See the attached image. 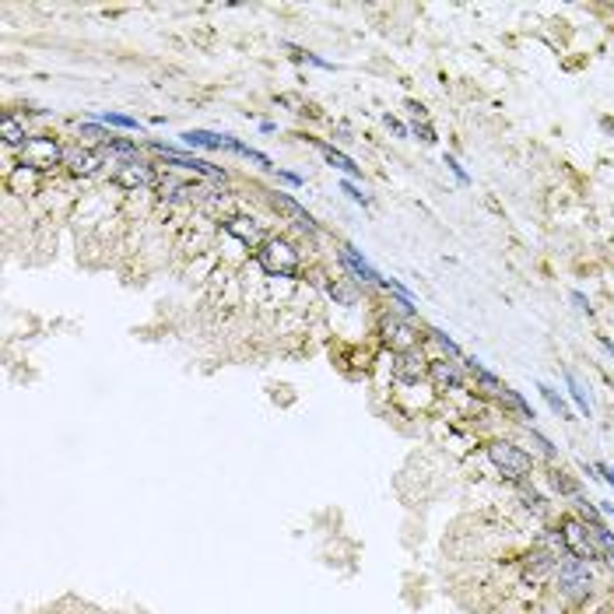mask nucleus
<instances>
[{
    "label": "nucleus",
    "mask_w": 614,
    "mask_h": 614,
    "mask_svg": "<svg viewBox=\"0 0 614 614\" xmlns=\"http://www.w3.org/2000/svg\"><path fill=\"white\" fill-rule=\"evenodd\" d=\"M21 165L25 168H36V172H46L53 165H64V148L53 137H29L21 144Z\"/></svg>",
    "instance_id": "39448f33"
},
{
    "label": "nucleus",
    "mask_w": 614,
    "mask_h": 614,
    "mask_svg": "<svg viewBox=\"0 0 614 614\" xmlns=\"http://www.w3.org/2000/svg\"><path fill=\"white\" fill-rule=\"evenodd\" d=\"M256 263L271 278H295L298 267H302V256H298V249L288 243V239H267V243L256 249Z\"/></svg>",
    "instance_id": "7ed1b4c3"
},
{
    "label": "nucleus",
    "mask_w": 614,
    "mask_h": 614,
    "mask_svg": "<svg viewBox=\"0 0 614 614\" xmlns=\"http://www.w3.org/2000/svg\"><path fill=\"white\" fill-rule=\"evenodd\" d=\"M551 586L558 597L573 600V604H583L590 593H593V573H590V562H579L573 555H562L558 558V569L551 575Z\"/></svg>",
    "instance_id": "f03ea898"
},
{
    "label": "nucleus",
    "mask_w": 614,
    "mask_h": 614,
    "mask_svg": "<svg viewBox=\"0 0 614 614\" xmlns=\"http://www.w3.org/2000/svg\"><path fill=\"white\" fill-rule=\"evenodd\" d=\"M95 123H106V126H120V130H137L141 123L134 120V116H123V113H99L95 116Z\"/></svg>",
    "instance_id": "c85d7f7f"
},
{
    "label": "nucleus",
    "mask_w": 614,
    "mask_h": 614,
    "mask_svg": "<svg viewBox=\"0 0 614 614\" xmlns=\"http://www.w3.org/2000/svg\"><path fill=\"white\" fill-rule=\"evenodd\" d=\"M341 190H344V193H348V197H351L355 204H362V207H368V204H372V201H368L366 193H362V190H358V186L351 183V179H344V183H341Z\"/></svg>",
    "instance_id": "2f4dec72"
},
{
    "label": "nucleus",
    "mask_w": 614,
    "mask_h": 614,
    "mask_svg": "<svg viewBox=\"0 0 614 614\" xmlns=\"http://www.w3.org/2000/svg\"><path fill=\"white\" fill-rule=\"evenodd\" d=\"M341 263L351 271V278H355V281H362V285H368V288H383V281H386V278L368 263L355 246H341Z\"/></svg>",
    "instance_id": "9b49d317"
},
{
    "label": "nucleus",
    "mask_w": 614,
    "mask_h": 614,
    "mask_svg": "<svg viewBox=\"0 0 614 614\" xmlns=\"http://www.w3.org/2000/svg\"><path fill=\"white\" fill-rule=\"evenodd\" d=\"M575 513H579V520H583V523H590V527H600V523H604L600 509H597V505H590L583 495H575Z\"/></svg>",
    "instance_id": "cd10ccee"
},
{
    "label": "nucleus",
    "mask_w": 614,
    "mask_h": 614,
    "mask_svg": "<svg viewBox=\"0 0 614 614\" xmlns=\"http://www.w3.org/2000/svg\"><path fill=\"white\" fill-rule=\"evenodd\" d=\"M281 179H285L288 186H302V176H295V172H278Z\"/></svg>",
    "instance_id": "4c0bfd02"
},
{
    "label": "nucleus",
    "mask_w": 614,
    "mask_h": 614,
    "mask_svg": "<svg viewBox=\"0 0 614 614\" xmlns=\"http://www.w3.org/2000/svg\"><path fill=\"white\" fill-rule=\"evenodd\" d=\"M411 134H418L425 144H436V130H432L428 123H414V126H411Z\"/></svg>",
    "instance_id": "72a5a7b5"
},
{
    "label": "nucleus",
    "mask_w": 614,
    "mask_h": 614,
    "mask_svg": "<svg viewBox=\"0 0 614 614\" xmlns=\"http://www.w3.org/2000/svg\"><path fill=\"white\" fill-rule=\"evenodd\" d=\"M463 368L474 376L478 390H485V393H495V397H498V390L505 386V383H502V379H498V376H495V372H491V368L485 366L478 355H467V358H463Z\"/></svg>",
    "instance_id": "2eb2a0df"
},
{
    "label": "nucleus",
    "mask_w": 614,
    "mask_h": 614,
    "mask_svg": "<svg viewBox=\"0 0 614 614\" xmlns=\"http://www.w3.org/2000/svg\"><path fill=\"white\" fill-rule=\"evenodd\" d=\"M537 390H540V397H544V404L551 408V414L555 418H565V421H573V411H569V404H565V397L555 390V386H548V383H537Z\"/></svg>",
    "instance_id": "4be33fe9"
},
{
    "label": "nucleus",
    "mask_w": 614,
    "mask_h": 614,
    "mask_svg": "<svg viewBox=\"0 0 614 614\" xmlns=\"http://www.w3.org/2000/svg\"><path fill=\"white\" fill-rule=\"evenodd\" d=\"M113 183L123 190H151V186H158V176H155L151 162L134 158V162H120L113 168Z\"/></svg>",
    "instance_id": "0eeeda50"
},
{
    "label": "nucleus",
    "mask_w": 614,
    "mask_h": 614,
    "mask_svg": "<svg viewBox=\"0 0 614 614\" xmlns=\"http://www.w3.org/2000/svg\"><path fill=\"white\" fill-rule=\"evenodd\" d=\"M428 337H432V341H436V344L443 348V355H446V358H463V351H460V344L453 341V337H450V333H446V330L432 327V330H428Z\"/></svg>",
    "instance_id": "a878e982"
},
{
    "label": "nucleus",
    "mask_w": 614,
    "mask_h": 614,
    "mask_svg": "<svg viewBox=\"0 0 614 614\" xmlns=\"http://www.w3.org/2000/svg\"><path fill=\"white\" fill-rule=\"evenodd\" d=\"M555 569H558V555H551L548 548H533L523 558V583L527 586H551Z\"/></svg>",
    "instance_id": "1a4fd4ad"
},
{
    "label": "nucleus",
    "mask_w": 614,
    "mask_h": 614,
    "mask_svg": "<svg viewBox=\"0 0 614 614\" xmlns=\"http://www.w3.org/2000/svg\"><path fill=\"white\" fill-rule=\"evenodd\" d=\"M485 453H488L491 467L505 481H513V485H523L533 474V456L523 446H516L513 439H491L488 446H485Z\"/></svg>",
    "instance_id": "f257e3e1"
},
{
    "label": "nucleus",
    "mask_w": 614,
    "mask_h": 614,
    "mask_svg": "<svg viewBox=\"0 0 614 614\" xmlns=\"http://www.w3.org/2000/svg\"><path fill=\"white\" fill-rule=\"evenodd\" d=\"M158 193H162L165 204H183V201H190V197L197 193V186H193V183H183V179L165 176L162 183H158Z\"/></svg>",
    "instance_id": "dca6fc26"
},
{
    "label": "nucleus",
    "mask_w": 614,
    "mask_h": 614,
    "mask_svg": "<svg viewBox=\"0 0 614 614\" xmlns=\"http://www.w3.org/2000/svg\"><path fill=\"white\" fill-rule=\"evenodd\" d=\"M313 144H316V151H320V155H323V158H327L333 168H341V172H348V176H358V172H362L358 165L351 162L344 151H337L333 144H327V141H313Z\"/></svg>",
    "instance_id": "6ab92c4d"
},
{
    "label": "nucleus",
    "mask_w": 614,
    "mask_h": 614,
    "mask_svg": "<svg viewBox=\"0 0 614 614\" xmlns=\"http://www.w3.org/2000/svg\"><path fill=\"white\" fill-rule=\"evenodd\" d=\"M558 530H562L565 555H573L579 562H597V558H600V548H597V540H593V527L583 523L579 516H562V520H558Z\"/></svg>",
    "instance_id": "20e7f679"
},
{
    "label": "nucleus",
    "mask_w": 614,
    "mask_h": 614,
    "mask_svg": "<svg viewBox=\"0 0 614 614\" xmlns=\"http://www.w3.org/2000/svg\"><path fill=\"white\" fill-rule=\"evenodd\" d=\"M225 232L228 236H236L243 246H249V249H260V246L267 243L263 239V232H260V225L253 221V218H243V214H236V218H228L225 221Z\"/></svg>",
    "instance_id": "ddd939ff"
},
{
    "label": "nucleus",
    "mask_w": 614,
    "mask_h": 614,
    "mask_svg": "<svg viewBox=\"0 0 614 614\" xmlns=\"http://www.w3.org/2000/svg\"><path fill=\"white\" fill-rule=\"evenodd\" d=\"M428 362H432V358H428L421 348H411L404 355H397V362H393V379L404 383V386H418V383L428 379Z\"/></svg>",
    "instance_id": "9d476101"
},
{
    "label": "nucleus",
    "mask_w": 614,
    "mask_h": 614,
    "mask_svg": "<svg viewBox=\"0 0 614 614\" xmlns=\"http://www.w3.org/2000/svg\"><path fill=\"white\" fill-rule=\"evenodd\" d=\"M0 137H4V144H7V148H21V144L29 141V134H25L21 120H18V116H11V113L0 120Z\"/></svg>",
    "instance_id": "aec40b11"
},
{
    "label": "nucleus",
    "mask_w": 614,
    "mask_h": 614,
    "mask_svg": "<svg viewBox=\"0 0 614 614\" xmlns=\"http://www.w3.org/2000/svg\"><path fill=\"white\" fill-rule=\"evenodd\" d=\"M573 302H575V309H579V313L593 316V309H590V302H586V295H583V291H573Z\"/></svg>",
    "instance_id": "f704fd0d"
},
{
    "label": "nucleus",
    "mask_w": 614,
    "mask_h": 614,
    "mask_svg": "<svg viewBox=\"0 0 614 614\" xmlns=\"http://www.w3.org/2000/svg\"><path fill=\"white\" fill-rule=\"evenodd\" d=\"M593 540H597V548H600V558H604L608 565H614V533L600 523V527H593Z\"/></svg>",
    "instance_id": "393cba45"
},
{
    "label": "nucleus",
    "mask_w": 614,
    "mask_h": 614,
    "mask_svg": "<svg viewBox=\"0 0 614 614\" xmlns=\"http://www.w3.org/2000/svg\"><path fill=\"white\" fill-rule=\"evenodd\" d=\"M548 481H551V488L558 491V495H565V498H575V495H579V485H575L565 470H558V467L548 474Z\"/></svg>",
    "instance_id": "b1692460"
},
{
    "label": "nucleus",
    "mask_w": 614,
    "mask_h": 614,
    "mask_svg": "<svg viewBox=\"0 0 614 614\" xmlns=\"http://www.w3.org/2000/svg\"><path fill=\"white\" fill-rule=\"evenodd\" d=\"M530 439H533V446H540V453H544L548 460H555V456H558V450H555V443H551L548 436H540L537 428H530Z\"/></svg>",
    "instance_id": "7c9ffc66"
},
{
    "label": "nucleus",
    "mask_w": 614,
    "mask_h": 614,
    "mask_svg": "<svg viewBox=\"0 0 614 614\" xmlns=\"http://www.w3.org/2000/svg\"><path fill=\"white\" fill-rule=\"evenodd\" d=\"M183 144L204 148V151H221L225 148V137L221 134H211V130H183Z\"/></svg>",
    "instance_id": "a211bd4d"
},
{
    "label": "nucleus",
    "mask_w": 614,
    "mask_h": 614,
    "mask_svg": "<svg viewBox=\"0 0 614 614\" xmlns=\"http://www.w3.org/2000/svg\"><path fill=\"white\" fill-rule=\"evenodd\" d=\"M565 390H569V401H573L575 408L583 411V414H586V418H590V397H586V390H583V383H579V379H575V372H569V368H565Z\"/></svg>",
    "instance_id": "5701e85b"
},
{
    "label": "nucleus",
    "mask_w": 614,
    "mask_h": 614,
    "mask_svg": "<svg viewBox=\"0 0 614 614\" xmlns=\"http://www.w3.org/2000/svg\"><path fill=\"white\" fill-rule=\"evenodd\" d=\"M446 165H450V172H453V176H456V183H460V186H470V176L463 172V165L456 162L453 155H446Z\"/></svg>",
    "instance_id": "473e14b6"
},
{
    "label": "nucleus",
    "mask_w": 614,
    "mask_h": 614,
    "mask_svg": "<svg viewBox=\"0 0 614 614\" xmlns=\"http://www.w3.org/2000/svg\"><path fill=\"white\" fill-rule=\"evenodd\" d=\"M81 134H84V137H91L95 144H102V148H106V144H109V141L116 137V134H109V130H106L102 123H81Z\"/></svg>",
    "instance_id": "c756f323"
},
{
    "label": "nucleus",
    "mask_w": 614,
    "mask_h": 614,
    "mask_svg": "<svg viewBox=\"0 0 614 614\" xmlns=\"http://www.w3.org/2000/svg\"><path fill=\"white\" fill-rule=\"evenodd\" d=\"M604 614H614V608H611V611H604Z\"/></svg>",
    "instance_id": "a19ab883"
},
{
    "label": "nucleus",
    "mask_w": 614,
    "mask_h": 614,
    "mask_svg": "<svg viewBox=\"0 0 614 614\" xmlns=\"http://www.w3.org/2000/svg\"><path fill=\"white\" fill-rule=\"evenodd\" d=\"M498 404L509 408V411H516L523 421H533V418H537V411L530 408V401H527L520 390H513V386H502V390H498Z\"/></svg>",
    "instance_id": "f3484780"
},
{
    "label": "nucleus",
    "mask_w": 614,
    "mask_h": 614,
    "mask_svg": "<svg viewBox=\"0 0 614 614\" xmlns=\"http://www.w3.org/2000/svg\"><path fill=\"white\" fill-rule=\"evenodd\" d=\"M379 337H383V344H386L390 351H397V355L418 348V330H414V323L404 320V316H393V313H386V316L379 320Z\"/></svg>",
    "instance_id": "423d86ee"
},
{
    "label": "nucleus",
    "mask_w": 614,
    "mask_h": 614,
    "mask_svg": "<svg viewBox=\"0 0 614 614\" xmlns=\"http://www.w3.org/2000/svg\"><path fill=\"white\" fill-rule=\"evenodd\" d=\"M597 509H600V516H611V513H614V502H600Z\"/></svg>",
    "instance_id": "ea45409f"
},
{
    "label": "nucleus",
    "mask_w": 614,
    "mask_h": 614,
    "mask_svg": "<svg viewBox=\"0 0 614 614\" xmlns=\"http://www.w3.org/2000/svg\"><path fill=\"white\" fill-rule=\"evenodd\" d=\"M274 207H281L285 214H291V218H295V225H298L306 236H316V232H320V228H316V218H313L306 207L298 204L295 197H288V193H281V190H278V193H274Z\"/></svg>",
    "instance_id": "4468645a"
},
{
    "label": "nucleus",
    "mask_w": 614,
    "mask_h": 614,
    "mask_svg": "<svg viewBox=\"0 0 614 614\" xmlns=\"http://www.w3.org/2000/svg\"><path fill=\"white\" fill-rule=\"evenodd\" d=\"M597 474H600V478H604V481L614 488V467H611V463H597Z\"/></svg>",
    "instance_id": "c9c22d12"
},
{
    "label": "nucleus",
    "mask_w": 614,
    "mask_h": 614,
    "mask_svg": "<svg viewBox=\"0 0 614 614\" xmlns=\"http://www.w3.org/2000/svg\"><path fill=\"white\" fill-rule=\"evenodd\" d=\"M36 168H25V165H18V172L11 176V190L14 193H25V190H36Z\"/></svg>",
    "instance_id": "bb28decb"
},
{
    "label": "nucleus",
    "mask_w": 614,
    "mask_h": 614,
    "mask_svg": "<svg viewBox=\"0 0 614 614\" xmlns=\"http://www.w3.org/2000/svg\"><path fill=\"white\" fill-rule=\"evenodd\" d=\"M386 126H390L393 134H401V137H408V134H411V130L404 126V123H401V120H390V116H386Z\"/></svg>",
    "instance_id": "e433bc0d"
},
{
    "label": "nucleus",
    "mask_w": 614,
    "mask_h": 614,
    "mask_svg": "<svg viewBox=\"0 0 614 614\" xmlns=\"http://www.w3.org/2000/svg\"><path fill=\"white\" fill-rule=\"evenodd\" d=\"M64 165H67V172H74V176H95L106 162V155L102 151H91V148H64Z\"/></svg>",
    "instance_id": "f8f14e48"
},
{
    "label": "nucleus",
    "mask_w": 614,
    "mask_h": 614,
    "mask_svg": "<svg viewBox=\"0 0 614 614\" xmlns=\"http://www.w3.org/2000/svg\"><path fill=\"white\" fill-rule=\"evenodd\" d=\"M221 137H225V148H228V151H236L239 158H249V162H256L260 168H271V158H267L263 151H256V148L243 144V141H239V137H232V134H221Z\"/></svg>",
    "instance_id": "412c9836"
},
{
    "label": "nucleus",
    "mask_w": 614,
    "mask_h": 614,
    "mask_svg": "<svg viewBox=\"0 0 614 614\" xmlns=\"http://www.w3.org/2000/svg\"><path fill=\"white\" fill-rule=\"evenodd\" d=\"M600 344H604V351H608V355H611V358H614V341H611V337H608V333H600Z\"/></svg>",
    "instance_id": "58836bf2"
},
{
    "label": "nucleus",
    "mask_w": 614,
    "mask_h": 614,
    "mask_svg": "<svg viewBox=\"0 0 614 614\" xmlns=\"http://www.w3.org/2000/svg\"><path fill=\"white\" fill-rule=\"evenodd\" d=\"M428 383L439 390V393H456V390H463V383H467V368L460 366L456 358H432L428 362Z\"/></svg>",
    "instance_id": "6e6552de"
}]
</instances>
